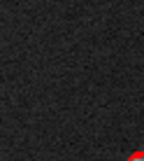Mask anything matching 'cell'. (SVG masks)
<instances>
[{
    "label": "cell",
    "instance_id": "cell-1",
    "mask_svg": "<svg viewBox=\"0 0 144 161\" xmlns=\"http://www.w3.org/2000/svg\"><path fill=\"white\" fill-rule=\"evenodd\" d=\"M128 161H144V152H135V154H130Z\"/></svg>",
    "mask_w": 144,
    "mask_h": 161
}]
</instances>
